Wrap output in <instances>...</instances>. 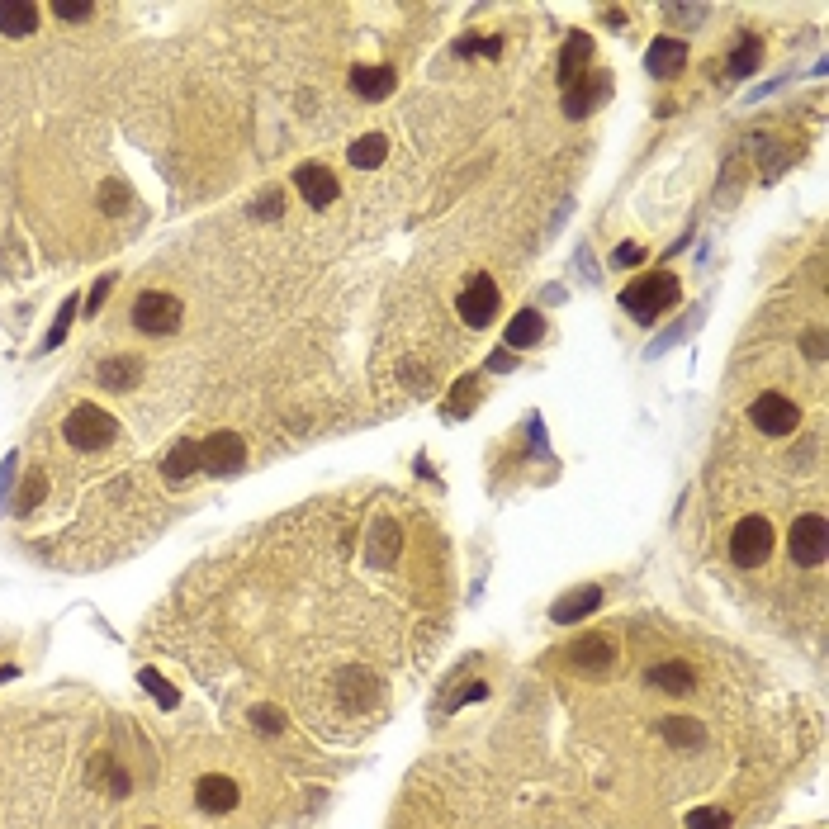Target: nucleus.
Instances as JSON below:
<instances>
[{
    "label": "nucleus",
    "instance_id": "30",
    "mask_svg": "<svg viewBox=\"0 0 829 829\" xmlns=\"http://www.w3.org/2000/svg\"><path fill=\"white\" fill-rule=\"evenodd\" d=\"M403 384H408V389H417V394H427V389H432V375H427V370H422V365H403Z\"/></svg>",
    "mask_w": 829,
    "mask_h": 829
},
{
    "label": "nucleus",
    "instance_id": "7",
    "mask_svg": "<svg viewBox=\"0 0 829 829\" xmlns=\"http://www.w3.org/2000/svg\"><path fill=\"white\" fill-rule=\"evenodd\" d=\"M749 422H754L763 436H792L796 422H801V408H796L787 394H758L749 403Z\"/></svg>",
    "mask_w": 829,
    "mask_h": 829
},
{
    "label": "nucleus",
    "instance_id": "1",
    "mask_svg": "<svg viewBox=\"0 0 829 829\" xmlns=\"http://www.w3.org/2000/svg\"><path fill=\"white\" fill-rule=\"evenodd\" d=\"M678 299H683V285H678V275H668V271L645 275V280L626 285V294H621L626 313H631V318H640V323H654V318H659L664 308H673Z\"/></svg>",
    "mask_w": 829,
    "mask_h": 829
},
{
    "label": "nucleus",
    "instance_id": "34",
    "mask_svg": "<svg viewBox=\"0 0 829 829\" xmlns=\"http://www.w3.org/2000/svg\"><path fill=\"white\" fill-rule=\"evenodd\" d=\"M806 356H811V361H825V332H820V327L806 332Z\"/></svg>",
    "mask_w": 829,
    "mask_h": 829
},
{
    "label": "nucleus",
    "instance_id": "10",
    "mask_svg": "<svg viewBox=\"0 0 829 829\" xmlns=\"http://www.w3.org/2000/svg\"><path fill=\"white\" fill-rule=\"evenodd\" d=\"M294 185H299L304 204H313V209H327V204H337V195H342L337 176H332L327 166H318V162H304V166H299V171H294Z\"/></svg>",
    "mask_w": 829,
    "mask_h": 829
},
{
    "label": "nucleus",
    "instance_id": "26",
    "mask_svg": "<svg viewBox=\"0 0 829 829\" xmlns=\"http://www.w3.org/2000/svg\"><path fill=\"white\" fill-rule=\"evenodd\" d=\"M474 394H479L474 375L460 379V394H451V403H446V417H469V408H474Z\"/></svg>",
    "mask_w": 829,
    "mask_h": 829
},
{
    "label": "nucleus",
    "instance_id": "4",
    "mask_svg": "<svg viewBox=\"0 0 829 829\" xmlns=\"http://www.w3.org/2000/svg\"><path fill=\"white\" fill-rule=\"evenodd\" d=\"M768 555H773V526L763 522V517H744L730 531V559H735L739 569H758Z\"/></svg>",
    "mask_w": 829,
    "mask_h": 829
},
{
    "label": "nucleus",
    "instance_id": "13",
    "mask_svg": "<svg viewBox=\"0 0 829 829\" xmlns=\"http://www.w3.org/2000/svg\"><path fill=\"white\" fill-rule=\"evenodd\" d=\"M645 67L659 76V81H668V76H678L687 67V48L678 43V38H654L649 53H645Z\"/></svg>",
    "mask_w": 829,
    "mask_h": 829
},
{
    "label": "nucleus",
    "instance_id": "24",
    "mask_svg": "<svg viewBox=\"0 0 829 829\" xmlns=\"http://www.w3.org/2000/svg\"><path fill=\"white\" fill-rule=\"evenodd\" d=\"M370 559H375V564H394V559H398V526L394 522H375V536H370Z\"/></svg>",
    "mask_w": 829,
    "mask_h": 829
},
{
    "label": "nucleus",
    "instance_id": "9",
    "mask_svg": "<svg viewBox=\"0 0 829 829\" xmlns=\"http://www.w3.org/2000/svg\"><path fill=\"white\" fill-rule=\"evenodd\" d=\"M602 100H612V76L597 72V67H588V76L574 81V86L564 91V114H569V119H588Z\"/></svg>",
    "mask_w": 829,
    "mask_h": 829
},
{
    "label": "nucleus",
    "instance_id": "14",
    "mask_svg": "<svg viewBox=\"0 0 829 829\" xmlns=\"http://www.w3.org/2000/svg\"><path fill=\"white\" fill-rule=\"evenodd\" d=\"M588 57H593V38H588V34H569L564 53H559V86H564V91H569L574 81L588 76V67H583Z\"/></svg>",
    "mask_w": 829,
    "mask_h": 829
},
{
    "label": "nucleus",
    "instance_id": "12",
    "mask_svg": "<svg viewBox=\"0 0 829 829\" xmlns=\"http://www.w3.org/2000/svg\"><path fill=\"white\" fill-rule=\"evenodd\" d=\"M195 801H199V811L228 815L237 806V782H233V777H218V773L199 777V782H195Z\"/></svg>",
    "mask_w": 829,
    "mask_h": 829
},
{
    "label": "nucleus",
    "instance_id": "31",
    "mask_svg": "<svg viewBox=\"0 0 829 829\" xmlns=\"http://www.w3.org/2000/svg\"><path fill=\"white\" fill-rule=\"evenodd\" d=\"M43 488H48V479H43V474H34V479L24 484V498H19V512H29V507H34V498H43Z\"/></svg>",
    "mask_w": 829,
    "mask_h": 829
},
{
    "label": "nucleus",
    "instance_id": "22",
    "mask_svg": "<svg viewBox=\"0 0 829 829\" xmlns=\"http://www.w3.org/2000/svg\"><path fill=\"white\" fill-rule=\"evenodd\" d=\"M758 57H763V48H758V34H744V38H739V48L730 53V76H735V81L754 76L758 72Z\"/></svg>",
    "mask_w": 829,
    "mask_h": 829
},
{
    "label": "nucleus",
    "instance_id": "27",
    "mask_svg": "<svg viewBox=\"0 0 829 829\" xmlns=\"http://www.w3.org/2000/svg\"><path fill=\"white\" fill-rule=\"evenodd\" d=\"M664 735L673 739V744H702V725H692V721H678V716H668V721H664Z\"/></svg>",
    "mask_w": 829,
    "mask_h": 829
},
{
    "label": "nucleus",
    "instance_id": "35",
    "mask_svg": "<svg viewBox=\"0 0 829 829\" xmlns=\"http://www.w3.org/2000/svg\"><path fill=\"white\" fill-rule=\"evenodd\" d=\"M124 199H128V195H124V185L109 181V185H105V195H100V204H105V209H124Z\"/></svg>",
    "mask_w": 829,
    "mask_h": 829
},
{
    "label": "nucleus",
    "instance_id": "16",
    "mask_svg": "<svg viewBox=\"0 0 829 829\" xmlns=\"http://www.w3.org/2000/svg\"><path fill=\"white\" fill-rule=\"evenodd\" d=\"M398 76L389 67H356L351 72V91L361 95V100H384V95H394Z\"/></svg>",
    "mask_w": 829,
    "mask_h": 829
},
{
    "label": "nucleus",
    "instance_id": "5",
    "mask_svg": "<svg viewBox=\"0 0 829 829\" xmlns=\"http://www.w3.org/2000/svg\"><path fill=\"white\" fill-rule=\"evenodd\" d=\"M787 550H792V564L801 569H815V564H825L829 555V526L825 517H796L792 522V536H787Z\"/></svg>",
    "mask_w": 829,
    "mask_h": 829
},
{
    "label": "nucleus",
    "instance_id": "29",
    "mask_svg": "<svg viewBox=\"0 0 829 829\" xmlns=\"http://www.w3.org/2000/svg\"><path fill=\"white\" fill-rule=\"evenodd\" d=\"M72 318H76V299H67V304H62V313H57L53 332H48V346H57L62 337H67V323H72Z\"/></svg>",
    "mask_w": 829,
    "mask_h": 829
},
{
    "label": "nucleus",
    "instance_id": "21",
    "mask_svg": "<svg viewBox=\"0 0 829 829\" xmlns=\"http://www.w3.org/2000/svg\"><path fill=\"white\" fill-rule=\"evenodd\" d=\"M649 683L659 687V692H678V697H687V692H692V668L687 664H659L654 668V673H649Z\"/></svg>",
    "mask_w": 829,
    "mask_h": 829
},
{
    "label": "nucleus",
    "instance_id": "11",
    "mask_svg": "<svg viewBox=\"0 0 829 829\" xmlns=\"http://www.w3.org/2000/svg\"><path fill=\"white\" fill-rule=\"evenodd\" d=\"M616 659V640L612 635H583L574 649H569V664L583 668V673H607Z\"/></svg>",
    "mask_w": 829,
    "mask_h": 829
},
{
    "label": "nucleus",
    "instance_id": "33",
    "mask_svg": "<svg viewBox=\"0 0 829 829\" xmlns=\"http://www.w3.org/2000/svg\"><path fill=\"white\" fill-rule=\"evenodd\" d=\"M143 683L152 687V692H157V697H162V706H176V692H171V687H166L162 678H157V673H152V668H147V673H143Z\"/></svg>",
    "mask_w": 829,
    "mask_h": 829
},
{
    "label": "nucleus",
    "instance_id": "8",
    "mask_svg": "<svg viewBox=\"0 0 829 829\" xmlns=\"http://www.w3.org/2000/svg\"><path fill=\"white\" fill-rule=\"evenodd\" d=\"M242 460H247V446H242V436H233V432H214L209 441H199V469L214 474V479L237 474Z\"/></svg>",
    "mask_w": 829,
    "mask_h": 829
},
{
    "label": "nucleus",
    "instance_id": "25",
    "mask_svg": "<svg viewBox=\"0 0 829 829\" xmlns=\"http://www.w3.org/2000/svg\"><path fill=\"white\" fill-rule=\"evenodd\" d=\"M687 829H730V815L716 806H697V811H687Z\"/></svg>",
    "mask_w": 829,
    "mask_h": 829
},
{
    "label": "nucleus",
    "instance_id": "19",
    "mask_svg": "<svg viewBox=\"0 0 829 829\" xmlns=\"http://www.w3.org/2000/svg\"><path fill=\"white\" fill-rule=\"evenodd\" d=\"M195 469H199V441H176V446H171V455H166L162 474L171 479V484H181V479H190Z\"/></svg>",
    "mask_w": 829,
    "mask_h": 829
},
{
    "label": "nucleus",
    "instance_id": "23",
    "mask_svg": "<svg viewBox=\"0 0 829 829\" xmlns=\"http://www.w3.org/2000/svg\"><path fill=\"white\" fill-rule=\"evenodd\" d=\"M138 370H143V361H133V356L105 361V365H100V384H105V389H128V384L138 379Z\"/></svg>",
    "mask_w": 829,
    "mask_h": 829
},
{
    "label": "nucleus",
    "instance_id": "36",
    "mask_svg": "<svg viewBox=\"0 0 829 829\" xmlns=\"http://www.w3.org/2000/svg\"><path fill=\"white\" fill-rule=\"evenodd\" d=\"M109 285H114V280H109V275H105V280H100V285H95V289H91V299H86V313H95V308L105 304V294H109Z\"/></svg>",
    "mask_w": 829,
    "mask_h": 829
},
{
    "label": "nucleus",
    "instance_id": "18",
    "mask_svg": "<svg viewBox=\"0 0 829 829\" xmlns=\"http://www.w3.org/2000/svg\"><path fill=\"white\" fill-rule=\"evenodd\" d=\"M541 337H545V318L531 313V308H522V313L507 323V346H512V351H526V346H536Z\"/></svg>",
    "mask_w": 829,
    "mask_h": 829
},
{
    "label": "nucleus",
    "instance_id": "20",
    "mask_svg": "<svg viewBox=\"0 0 829 829\" xmlns=\"http://www.w3.org/2000/svg\"><path fill=\"white\" fill-rule=\"evenodd\" d=\"M346 157H351V166H361V171H375V166L389 157V138H384V133H365Z\"/></svg>",
    "mask_w": 829,
    "mask_h": 829
},
{
    "label": "nucleus",
    "instance_id": "6",
    "mask_svg": "<svg viewBox=\"0 0 829 829\" xmlns=\"http://www.w3.org/2000/svg\"><path fill=\"white\" fill-rule=\"evenodd\" d=\"M133 327L147 332V337L176 332V327H181V299H176V294H152V289H147L143 299L133 304Z\"/></svg>",
    "mask_w": 829,
    "mask_h": 829
},
{
    "label": "nucleus",
    "instance_id": "37",
    "mask_svg": "<svg viewBox=\"0 0 829 829\" xmlns=\"http://www.w3.org/2000/svg\"><path fill=\"white\" fill-rule=\"evenodd\" d=\"M635 261H640V247H635V242L616 247V266H635Z\"/></svg>",
    "mask_w": 829,
    "mask_h": 829
},
{
    "label": "nucleus",
    "instance_id": "28",
    "mask_svg": "<svg viewBox=\"0 0 829 829\" xmlns=\"http://www.w3.org/2000/svg\"><path fill=\"white\" fill-rule=\"evenodd\" d=\"M91 10H95L91 0H57L53 5L57 19H91Z\"/></svg>",
    "mask_w": 829,
    "mask_h": 829
},
{
    "label": "nucleus",
    "instance_id": "17",
    "mask_svg": "<svg viewBox=\"0 0 829 829\" xmlns=\"http://www.w3.org/2000/svg\"><path fill=\"white\" fill-rule=\"evenodd\" d=\"M597 602H602V588H593V583H588V588H574V593H564L555 602V621L559 626H564V621H578V616H588V612H597Z\"/></svg>",
    "mask_w": 829,
    "mask_h": 829
},
{
    "label": "nucleus",
    "instance_id": "2",
    "mask_svg": "<svg viewBox=\"0 0 829 829\" xmlns=\"http://www.w3.org/2000/svg\"><path fill=\"white\" fill-rule=\"evenodd\" d=\"M62 436L72 441L76 451H105L109 441L119 436V422L109 413H100L95 403H81L76 413H67V422H62Z\"/></svg>",
    "mask_w": 829,
    "mask_h": 829
},
{
    "label": "nucleus",
    "instance_id": "3",
    "mask_svg": "<svg viewBox=\"0 0 829 829\" xmlns=\"http://www.w3.org/2000/svg\"><path fill=\"white\" fill-rule=\"evenodd\" d=\"M455 308H460V318H465L469 327H488L493 318H498V308H503V294H498V285H493V275H469V285L460 289V299H455Z\"/></svg>",
    "mask_w": 829,
    "mask_h": 829
},
{
    "label": "nucleus",
    "instance_id": "15",
    "mask_svg": "<svg viewBox=\"0 0 829 829\" xmlns=\"http://www.w3.org/2000/svg\"><path fill=\"white\" fill-rule=\"evenodd\" d=\"M0 34L5 38L38 34V5H29V0H0Z\"/></svg>",
    "mask_w": 829,
    "mask_h": 829
},
{
    "label": "nucleus",
    "instance_id": "32",
    "mask_svg": "<svg viewBox=\"0 0 829 829\" xmlns=\"http://www.w3.org/2000/svg\"><path fill=\"white\" fill-rule=\"evenodd\" d=\"M252 721L261 725V730H280V725H285V721H280V711H275V706H256V711H252Z\"/></svg>",
    "mask_w": 829,
    "mask_h": 829
}]
</instances>
